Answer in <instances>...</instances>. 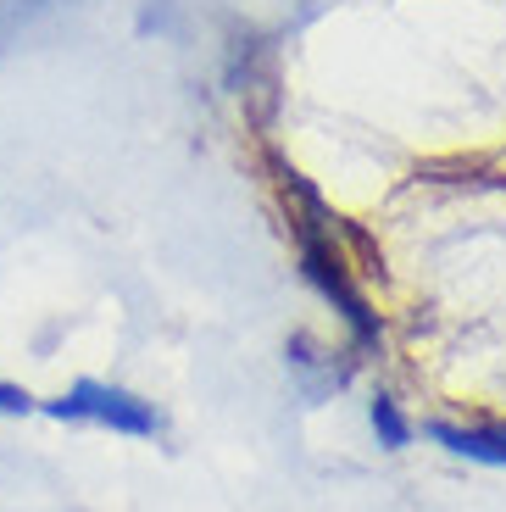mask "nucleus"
Wrapping results in <instances>:
<instances>
[{
  "instance_id": "nucleus-1",
  "label": "nucleus",
  "mask_w": 506,
  "mask_h": 512,
  "mask_svg": "<svg viewBox=\"0 0 506 512\" xmlns=\"http://www.w3.org/2000/svg\"><path fill=\"white\" fill-rule=\"evenodd\" d=\"M284 201L301 206V212H295V240H301L306 279H312L317 290H323L334 307L345 312V323L356 329V340H373V334H379V323H373L367 301L351 290V279H345V262H340V251H334V223H329V212H323V201H317L312 184L295 179V173H284Z\"/></svg>"
},
{
  "instance_id": "nucleus-2",
  "label": "nucleus",
  "mask_w": 506,
  "mask_h": 512,
  "mask_svg": "<svg viewBox=\"0 0 506 512\" xmlns=\"http://www.w3.org/2000/svg\"><path fill=\"white\" fill-rule=\"evenodd\" d=\"M51 418H73V423H106V429H117V435H156L162 429V418L151 412V401L128 396V390H112V384H95V379H78L73 390H67L62 401H51Z\"/></svg>"
},
{
  "instance_id": "nucleus-3",
  "label": "nucleus",
  "mask_w": 506,
  "mask_h": 512,
  "mask_svg": "<svg viewBox=\"0 0 506 512\" xmlns=\"http://www.w3.org/2000/svg\"><path fill=\"white\" fill-rule=\"evenodd\" d=\"M440 446H451L456 457H473V462H495L506 468V423H484V429H451V423H434L429 429Z\"/></svg>"
},
{
  "instance_id": "nucleus-4",
  "label": "nucleus",
  "mask_w": 506,
  "mask_h": 512,
  "mask_svg": "<svg viewBox=\"0 0 506 512\" xmlns=\"http://www.w3.org/2000/svg\"><path fill=\"white\" fill-rule=\"evenodd\" d=\"M367 418H373V435H379L390 451H401L406 440H412V429H406V418L395 412V401H384V396H379L373 407H367Z\"/></svg>"
},
{
  "instance_id": "nucleus-5",
  "label": "nucleus",
  "mask_w": 506,
  "mask_h": 512,
  "mask_svg": "<svg viewBox=\"0 0 506 512\" xmlns=\"http://www.w3.org/2000/svg\"><path fill=\"white\" fill-rule=\"evenodd\" d=\"M45 6H51V0H0V51H6V45L23 34V23H34Z\"/></svg>"
},
{
  "instance_id": "nucleus-6",
  "label": "nucleus",
  "mask_w": 506,
  "mask_h": 512,
  "mask_svg": "<svg viewBox=\"0 0 506 512\" xmlns=\"http://www.w3.org/2000/svg\"><path fill=\"white\" fill-rule=\"evenodd\" d=\"M34 401H28V390H17V384H0V412H28Z\"/></svg>"
}]
</instances>
